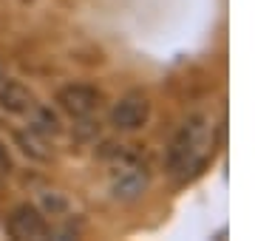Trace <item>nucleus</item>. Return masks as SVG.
I'll list each match as a JSON object with an SVG mask.
<instances>
[{
	"label": "nucleus",
	"instance_id": "f257e3e1",
	"mask_svg": "<svg viewBox=\"0 0 255 241\" xmlns=\"http://www.w3.org/2000/svg\"><path fill=\"white\" fill-rule=\"evenodd\" d=\"M219 145V128L210 122V117H190L176 130L173 142L167 148V170L179 179H193L207 167Z\"/></svg>",
	"mask_w": 255,
	"mask_h": 241
},
{
	"label": "nucleus",
	"instance_id": "f03ea898",
	"mask_svg": "<svg viewBox=\"0 0 255 241\" xmlns=\"http://www.w3.org/2000/svg\"><path fill=\"white\" fill-rule=\"evenodd\" d=\"M6 230L11 239L17 241H37V239H48L51 227H48L46 216L37 210L34 204H20L9 213L6 219Z\"/></svg>",
	"mask_w": 255,
	"mask_h": 241
},
{
	"label": "nucleus",
	"instance_id": "7ed1b4c3",
	"mask_svg": "<svg viewBox=\"0 0 255 241\" xmlns=\"http://www.w3.org/2000/svg\"><path fill=\"white\" fill-rule=\"evenodd\" d=\"M102 102V94L94 88V85H65L57 91V105L63 108L71 120H88Z\"/></svg>",
	"mask_w": 255,
	"mask_h": 241
},
{
	"label": "nucleus",
	"instance_id": "20e7f679",
	"mask_svg": "<svg viewBox=\"0 0 255 241\" xmlns=\"http://www.w3.org/2000/svg\"><path fill=\"white\" fill-rule=\"evenodd\" d=\"M147 117H150V100L142 91H130L114 105L111 125L117 130H136L147 122Z\"/></svg>",
	"mask_w": 255,
	"mask_h": 241
},
{
	"label": "nucleus",
	"instance_id": "39448f33",
	"mask_svg": "<svg viewBox=\"0 0 255 241\" xmlns=\"http://www.w3.org/2000/svg\"><path fill=\"white\" fill-rule=\"evenodd\" d=\"M150 185V173H147L145 165H139V162H128V165L117 167V173L111 179V190L117 199L122 202H133L139 196L147 190Z\"/></svg>",
	"mask_w": 255,
	"mask_h": 241
},
{
	"label": "nucleus",
	"instance_id": "423d86ee",
	"mask_svg": "<svg viewBox=\"0 0 255 241\" xmlns=\"http://www.w3.org/2000/svg\"><path fill=\"white\" fill-rule=\"evenodd\" d=\"M34 94L28 91L23 83L17 80H9V77L3 74L0 77V108L9 114H17V117H28V114L34 111Z\"/></svg>",
	"mask_w": 255,
	"mask_h": 241
},
{
	"label": "nucleus",
	"instance_id": "0eeeda50",
	"mask_svg": "<svg viewBox=\"0 0 255 241\" xmlns=\"http://www.w3.org/2000/svg\"><path fill=\"white\" fill-rule=\"evenodd\" d=\"M28 128L37 130L40 136H54V133H60V120L51 114V108L37 102L34 111L28 114Z\"/></svg>",
	"mask_w": 255,
	"mask_h": 241
},
{
	"label": "nucleus",
	"instance_id": "6e6552de",
	"mask_svg": "<svg viewBox=\"0 0 255 241\" xmlns=\"http://www.w3.org/2000/svg\"><path fill=\"white\" fill-rule=\"evenodd\" d=\"M46 136H40L37 130H31L28 128V133L26 130H17V145L23 148V153H28V156H34V159H48V150H43L46 148Z\"/></svg>",
	"mask_w": 255,
	"mask_h": 241
},
{
	"label": "nucleus",
	"instance_id": "1a4fd4ad",
	"mask_svg": "<svg viewBox=\"0 0 255 241\" xmlns=\"http://www.w3.org/2000/svg\"><path fill=\"white\" fill-rule=\"evenodd\" d=\"M11 170H14V162H11V153L6 150V145L0 142V179L11 176Z\"/></svg>",
	"mask_w": 255,
	"mask_h": 241
},
{
	"label": "nucleus",
	"instance_id": "9d476101",
	"mask_svg": "<svg viewBox=\"0 0 255 241\" xmlns=\"http://www.w3.org/2000/svg\"><path fill=\"white\" fill-rule=\"evenodd\" d=\"M0 77H3V65H0Z\"/></svg>",
	"mask_w": 255,
	"mask_h": 241
}]
</instances>
